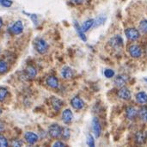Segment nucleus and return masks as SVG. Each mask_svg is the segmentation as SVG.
I'll list each match as a JSON object with an SVG mask.
<instances>
[{"label": "nucleus", "instance_id": "1", "mask_svg": "<svg viewBox=\"0 0 147 147\" xmlns=\"http://www.w3.org/2000/svg\"><path fill=\"white\" fill-rule=\"evenodd\" d=\"M34 48L38 53L45 54V53H47V52L48 50V44L45 40H43L41 38H38L34 40Z\"/></svg>", "mask_w": 147, "mask_h": 147}, {"label": "nucleus", "instance_id": "2", "mask_svg": "<svg viewBox=\"0 0 147 147\" xmlns=\"http://www.w3.org/2000/svg\"><path fill=\"white\" fill-rule=\"evenodd\" d=\"M125 34L127 38L130 40H137L140 38V32L134 28H129L125 30Z\"/></svg>", "mask_w": 147, "mask_h": 147}, {"label": "nucleus", "instance_id": "3", "mask_svg": "<svg viewBox=\"0 0 147 147\" xmlns=\"http://www.w3.org/2000/svg\"><path fill=\"white\" fill-rule=\"evenodd\" d=\"M61 132H62V128L58 124H53L48 128V134H49V135L52 138H54V139L59 138L61 135Z\"/></svg>", "mask_w": 147, "mask_h": 147}, {"label": "nucleus", "instance_id": "4", "mask_svg": "<svg viewBox=\"0 0 147 147\" xmlns=\"http://www.w3.org/2000/svg\"><path fill=\"white\" fill-rule=\"evenodd\" d=\"M10 32L13 34H20L23 31V23L22 21H16L15 22L12 26L9 28Z\"/></svg>", "mask_w": 147, "mask_h": 147}, {"label": "nucleus", "instance_id": "5", "mask_svg": "<svg viewBox=\"0 0 147 147\" xmlns=\"http://www.w3.org/2000/svg\"><path fill=\"white\" fill-rule=\"evenodd\" d=\"M71 107L73 109H75L77 110H80V109H84V102L79 96H74V97L71 98Z\"/></svg>", "mask_w": 147, "mask_h": 147}, {"label": "nucleus", "instance_id": "6", "mask_svg": "<svg viewBox=\"0 0 147 147\" xmlns=\"http://www.w3.org/2000/svg\"><path fill=\"white\" fill-rule=\"evenodd\" d=\"M128 79H129V77L126 74L118 75L115 79V86H117L119 88H122L127 83Z\"/></svg>", "mask_w": 147, "mask_h": 147}, {"label": "nucleus", "instance_id": "7", "mask_svg": "<svg viewBox=\"0 0 147 147\" xmlns=\"http://www.w3.org/2000/svg\"><path fill=\"white\" fill-rule=\"evenodd\" d=\"M128 52L133 58H140L142 55L141 48L137 45H132L128 48Z\"/></svg>", "mask_w": 147, "mask_h": 147}, {"label": "nucleus", "instance_id": "8", "mask_svg": "<svg viewBox=\"0 0 147 147\" xmlns=\"http://www.w3.org/2000/svg\"><path fill=\"white\" fill-rule=\"evenodd\" d=\"M109 45L114 48L121 47L123 45V40L120 35H115L109 40Z\"/></svg>", "mask_w": 147, "mask_h": 147}, {"label": "nucleus", "instance_id": "9", "mask_svg": "<svg viewBox=\"0 0 147 147\" xmlns=\"http://www.w3.org/2000/svg\"><path fill=\"white\" fill-rule=\"evenodd\" d=\"M46 84L48 87L52 88V89H57L59 87V79L53 76V75H51V76H48L47 80H46Z\"/></svg>", "mask_w": 147, "mask_h": 147}, {"label": "nucleus", "instance_id": "10", "mask_svg": "<svg viewBox=\"0 0 147 147\" xmlns=\"http://www.w3.org/2000/svg\"><path fill=\"white\" fill-rule=\"evenodd\" d=\"M24 138L26 140V141L29 144V145H34L38 141V135L33 132H27L24 134Z\"/></svg>", "mask_w": 147, "mask_h": 147}, {"label": "nucleus", "instance_id": "11", "mask_svg": "<svg viewBox=\"0 0 147 147\" xmlns=\"http://www.w3.org/2000/svg\"><path fill=\"white\" fill-rule=\"evenodd\" d=\"M73 119V114L71 112V109H65L63 112H62V121L65 123V124H69L71 122Z\"/></svg>", "mask_w": 147, "mask_h": 147}, {"label": "nucleus", "instance_id": "12", "mask_svg": "<svg viewBox=\"0 0 147 147\" xmlns=\"http://www.w3.org/2000/svg\"><path fill=\"white\" fill-rule=\"evenodd\" d=\"M92 130H93V133H94L96 138H98L101 134L102 128H101V125H100V122L97 120V118H94L92 121Z\"/></svg>", "mask_w": 147, "mask_h": 147}, {"label": "nucleus", "instance_id": "13", "mask_svg": "<svg viewBox=\"0 0 147 147\" xmlns=\"http://www.w3.org/2000/svg\"><path fill=\"white\" fill-rule=\"evenodd\" d=\"M60 72H61V76L65 79H71L73 77V75H74L73 70L71 67H69V66H64L61 69Z\"/></svg>", "mask_w": 147, "mask_h": 147}, {"label": "nucleus", "instance_id": "14", "mask_svg": "<svg viewBox=\"0 0 147 147\" xmlns=\"http://www.w3.org/2000/svg\"><path fill=\"white\" fill-rule=\"evenodd\" d=\"M118 96L122 99V100H129L131 98V92L128 89L125 88V87H122L120 89V90L118 91Z\"/></svg>", "mask_w": 147, "mask_h": 147}, {"label": "nucleus", "instance_id": "15", "mask_svg": "<svg viewBox=\"0 0 147 147\" xmlns=\"http://www.w3.org/2000/svg\"><path fill=\"white\" fill-rule=\"evenodd\" d=\"M74 28H75V29H76V31H77V33H78V36H79V38H80L82 40H84V41H86V40H87V38H86V35H85L84 32L82 30V28H81V26L78 24V22L77 21H75V22H74Z\"/></svg>", "mask_w": 147, "mask_h": 147}, {"label": "nucleus", "instance_id": "16", "mask_svg": "<svg viewBox=\"0 0 147 147\" xmlns=\"http://www.w3.org/2000/svg\"><path fill=\"white\" fill-rule=\"evenodd\" d=\"M135 98H136V101L140 103V104H146L147 103V94L146 92H139L136 94L135 96Z\"/></svg>", "mask_w": 147, "mask_h": 147}, {"label": "nucleus", "instance_id": "17", "mask_svg": "<svg viewBox=\"0 0 147 147\" xmlns=\"http://www.w3.org/2000/svg\"><path fill=\"white\" fill-rule=\"evenodd\" d=\"M126 112H127V117L129 120H134L138 115V111L134 107H128Z\"/></svg>", "mask_w": 147, "mask_h": 147}, {"label": "nucleus", "instance_id": "18", "mask_svg": "<svg viewBox=\"0 0 147 147\" xmlns=\"http://www.w3.org/2000/svg\"><path fill=\"white\" fill-rule=\"evenodd\" d=\"M94 22H95L94 19H89V20L85 21V22L82 24V26H81L82 30H83L84 32H87L88 30H90V29L94 26Z\"/></svg>", "mask_w": 147, "mask_h": 147}, {"label": "nucleus", "instance_id": "19", "mask_svg": "<svg viewBox=\"0 0 147 147\" xmlns=\"http://www.w3.org/2000/svg\"><path fill=\"white\" fill-rule=\"evenodd\" d=\"M52 105H53V108L56 111H59L62 108L63 102L60 99L57 98V97H52Z\"/></svg>", "mask_w": 147, "mask_h": 147}, {"label": "nucleus", "instance_id": "20", "mask_svg": "<svg viewBox=\"0 0 147 147\" xmlns=\"http://www.w3.org/2000/svg\"><path fill=\"white\" fill-rule=\"evenodd\" d=\"M25 73L27 75V77L28 78H34L36 74H37V71H36V69L33 66H28L25 70Z\"/></svg>", "mask_w": 147, "mask_h": 147}, {"label": "nucleus", "instance_id": "21", "mask_svg": "<svg viewBox=\"0 0 147 147\" xmlns=\"http://www.w3.org/2000/svg\"><path fill=\"white\" fill-rule=\"evenodd\" d=\"M135 139H136V141H137L138 144H143L146 141V134L143 133V132H139V133H137V134L135 136Z\"/></svg>", "mask_w": 147, "mask_h": 147}, {"label": "nucleus", "instance_id": "22", "mask_svg": "<svg viewBox=\"0 0 147 147\" xmlns=\"http://www.w3.org/2000/svg\"><path fill=\"white\" fill-rule=\"evenodd\" d=\"M9 70V66L6 61L0 59V74H4Z\"/></svg>", "mask_w": 147, "mask_h": 147}, {"label": "nucleus", "instance_id": "23", "mask_svg": "<svg viewBox=\"0 0 147 147\" xmlns=\"http://www.w3.org/2000/svg\"><path fill=\"white\" fill-rule=\"evenodd\" d=\"M139 115L144 121H147V107H142L139 111Z\"/></svg>", "mask_w": 147, "mask_h": 147}, {"label": "nucleus", "instance_id": "24", "mask_svg": "<svg viewBox=\"0 0 147 147\" xmlns=\"http://www.w3.org/2000/svg\"><path fill=\"white\" fill-rule=\"evenodd\" d=\"M106 21V16H99L94 22V26L93 27H98L102 24H103V22Z\"/></svg>", "mask_w": 147, "mask_h": 147}, {"label": "nucleus", "instance_id": "25", "mask_svg": "<svg viewBox=\"0 0 147 147\" xmlns=\"http://www.w3.org/2000/svg\"><path fill=\"white\" fill-rule=\"evenodd\" d=\"M61 136L63 137V139L65 140H68L71 136V131L69 128L67 127H65L62 129V132H61Z\"/></svg>", "mask_w": 147, "mask_h": 147}, {"label": "nucleus", "instance_id": "26", "mask_svg": "<svg viewBox=\"0 0 147 147\" xmlns=\"http://www.w3.org/2000/svg\"><path fill=\"white\" fill-rule=\"evenodd\" d=\"M7 95H8V90L6 88H3V87L0 88V102L4 101Z\"/></svg>", "mask_w": 147, "mask_h": 147}, {"label": "nucleus", "instance_id": "27", "mask_svg": "<svg viewBox=\"0 0 147 147\" xmlns=\"http://www.w3.org/2000/svg\"><path fill=\"white\" fill-rule=\"evenodd\" d=\"M140 30L144 34H147V20H143L140 22Z\"/></svg>", "mask_w": 147, "mask_h": 147}, {"label": "nucleus", "instance_id": "28", "mask_svg": "<svg viewBox=\"0 0 147 147\" xmlns=\"http://www.w3.org/2000/svg\"><path fill=\"white\" fill-rule=\"evenodd\" d=\"M87 145L89 147H96L94 138L91 134H88L87 136Z\"/></svg>", "mask_w": 147, "mask_h": 147}, {"label": "nucleus", "instance_id": "29", "mask_svg": "<svg viewBox=\"0 0 147 147\" xmlns=\"http://www.w3.org/2000/svg\"><path fill=\"white\" fill-rule=\"evenodd\" d=\"M8 146L9 144L7 139L3 135L0 134V147H8Z\"/></svg>", "mask_w": 147, "mask_h": 147}, {"label": "nucleus", "instance_id": "30", "mask_svg": "<svg viewBox=\"0 0 147 147\" xmlns=\"http://www.w3.org/2000/svg\"><path fill=\"white\" fill-rule=\"evenodd\" d=\"M104 76L107 78H111L115 76V71L112 69H106L104 71Z\"/></svg>", "mask_w": 147, "mask_h": 147}, {"label": "nucleus", "instance_id": "31", "mask_svg": "<svg viewBox=\"0 0 147 147\" xmlns=\"http://www.w3.org/2000/svg\"><path fill=\"white\" fill-rule=\"evenodd\" d=\"M0 3L2 6H3L5 8H9L12 5L13 2L11 0H0Z\"/></svg>", "mask_w": 147, "mask_h": 147}, {"label": "nucleus", "instance_id": "32", "mask_svg": "<svg viewBox=\"0 0 147 147\" xmlns=\"http://www.w3.org/2000/svg\"><path fill=\"white\" fill-rule=\"evenodd\" d=\"M12 147H22V142L20 140H14L11 142Z\"/></svg>", "mask_w": 147, "mask_h": 147}, {"label": "nucleus", "instance_id": "33", "mask_svg": "<svg viewBox=\"0 0 147 147\" xmlns=\"http://www.w3.org/2000/svg\"><path fill=\"white\" fill-rule=\"evenodd\" d=\"M53 147H66V146H65V145L63 142H61V141H57V142H55V143L53 145Z\"/></svg>", "mask_w": 147, "mask_h": 147}, {"label": "nucleus", "instance_id": "34", "mask_svg": "<svg viewBox=\"0 0 147 147\" xmlns=\"http://www.w3.org/2000/svg\"><path fill=\"white\" fill-rule=\"evenodd\" d=\"M30 16V17H31V20L34 22V23L36 25L37 24V16L36 15H34V14H33V15H29Z\"/></svg>", "mask_w": 147, "mask_h": 147}, {"label": "nucleus", "instance_id": "35", "mask_svg": "<svg viewBox=\"0 0 147 147\" xmlns=\"http://www.w3.org/2000/svg\"><path fill=\"white\" fill-rule=\"evenodd\" d=\"M71 1L75 4H79V3H81L83 2V0H71Z\"/></svg>", "mask_w": 147, "mask_h": 147}, {"label": "nucleus", "instance_id": "36", "mask_svg": "<svg viewBox=\"0 0 147 147\" xmlns=\"http://www.w3.org/2000/svg\"><path fill=\"white\" fill-rule=\"evenodd\" d=\"M3 129H4V126L2 122H0V132L3 131Z\"/></svg>", "mask_w": 147, "mask_h": 147}, {"label": "nucleus", "instance_id": "37", "mask_svg": "<svg viewBox=\"0 0 147 147\" xmlns=\"http://www.w3.org/2000/svg\"><path fill=\"white\" fill-rule=\"evenodd\" d=\"M2 25H3V20H2V18L0 17V28L2 27Z\"/></svg>", "mask_w": 147, "mask_h": 147}, {"label": "nucleus", "instance_id": "38", "mask_svg": "<svg viewBox=\"0 0 147 147\" xmlns=\"http://www.w3.org/2000/svg\"><path fill=\"white\" fill-rule=\"evenodd\" d=\"M2 112H3V110H2V109L0 108V115H1V114H2Z\"/></svg>", "mask_w": 147, "mask_h": 147}, {"label": "nucleus", "instance_id": "39", "mask_svg": "<svg viewBox=\"0 0 147 147\" xmlns=\"http://www.w3.org/2000/svg\"><path fill=\"white\" fill-rule=\"evenodd\" d=\"M0 53H1V47H0Z\"/></svg>", "mask_w": 147, "mask_h": 147}, {"label": "nucleus", "instance_id": "40", "mask_svg": "<svg viewBox=\"0 0 147 147\" xmlns=\"http://www.w3.org/2000/svg\"><path fill=\"white\" fill-rule=\"evenodd\" d=\"M146 81H147V78H146Z\"/></svg>", "mask_w": 147, "mask_h": 147}]
</instances>
